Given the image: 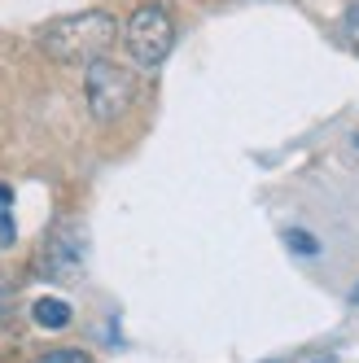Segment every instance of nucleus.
<instances>
[{
  "label": "nucleus",
  "instance_id": "nucleus-9",
  "mask_svg": "<svg viewBox=\"0 0 359 363\" xmlns=\"http://www.w3.org/2000/svg\"><path fill=\"white\" fill-rule=\"evenodd\" d=\"M289 245H294L298 254H320V245H316V237H306V232H289Z\"/></svg>",
  "mask_w": 359,
  "mask_h": 363
},
{
  "label": "nucleus",
  "instance_id": "nucleus-11",
  "mask_svg": "<svg viewBox=\"0 0 359 363\" xmlns=\"http://www.w3.org/2000/svg\"><path fill=\"white\" fill-rule=\"evenodd\" d=\"M355 298H359V289H355Z\"/></svg>",
  "mask_w": 359,
  "mask_h": 363
},
{
  "label": "nucleus",
  "instance_id": "nucleus-7",
  "mask_svg": "<svg viewBox=\"0 0 359 363\" xmlns=\"http://www.w3.org/2000/svg\"><path fill=\"white\" fill-rule=\"evenodd\" d=\"M13 237V223H9V189L0 184V241Z\"/></svg>",
  "mask_w": 359,
  "mask_h": 363
},
{
  "label": "nucleus",
  "instance_id": "nucleus-4",
  "mask_svg": "<svg viewBox=\"0 0 359 363\" xmlns=\"http://www.w3.org/2000/svg\"><path fill=\"white\" fill-rule=\"evenodd\" d=\"M44 267L53 280L70 284L74 276L84 272V241H79V228H57L44 245Z\"/></svg>",
  "mask_w": 359,
  "mask_h": 363
},
{
  "label": "nucleus",
  "instance_id": "nucleus-1",
  "mask_svg": "<svg viewBox=\"0 0 359 363\" xmlns=\"http://www.w3.org/2000/svg\"><path fill=\"white\" fill-rule=\"evenodd\" d=\"M114 35H118V22L101 9H88V13H70V18L48 22L40 31V44L48 57H57L66 66H88L114 44Z\"/></svg>",
  "mask_w": 359,
  "mask_h": 363
},
{
  "label": "nucleus",
  "instance_id": "nucleus-8",
  "mask_svg": "<svg viewBox=\"0 0 359 363\" xmlns=\"http://www.w3.org/2000/svg\"><path fill=\"white\" fill-rule=\"evenodd\" d=\"M35 363H88V359H84V350H48Z\"/></svg>",
  "mask_w": 359,
  "mask_h": 363
},
{
  "label": "nucleus",
  "instance_id": "nucleus-6",
  "mask_svg": "<svg viewBox=\"0 0 359 363\" xmlns=\"http://www.w3.org/2000/svg\"><path fill=\"white\" fill-rule=\"evenodd\" d=\"M342 35H346V44H350L355 53H359V0H355L350 9H346V18H342Z\"/></svg>",
  "mask_w": 359,
  "mask_h": 363
},
{
  "label": "nucleus",
  "instance_id": "nucleus-2",
  "mask_svg": "<svg viewBox=\"0 0 359 363\" xmlns=\"http://www.w3.org/2000/svg\"><path fill=\"white\" fill-rule=\"evenodd\" d=\"M84 96H88V114L96 123H114L118 114H127V106L136 96L132 70L118 62H106V57L88 62L84 66Z\"/></svg>",
  "mask_w": 359,
  "mask_h": 363
},
{
  "label": "nucleus",
  "instance_id": "nucleus-3",
  "mask_svg": "<svg viewBox=\"0 0 359 363\" xmlns=\"http://www.w3.org/2000/svg\"><path fill=\"white\" fill-rule=\"evenodd\" d=\"M127 53H132L140 66H162L171 44H175V22L162 5H140L132 18H127Z\"/></svg>",
  "mask_w": 359,
  "mask_h": 363
},
{
  "label": "nucleus",
  "instance_id": "nucleus-10",
  "mask_svg": "<svg viewBox=\"0 0 359 363\" xmlns=\"http://www.w3.org/2000/svg\"><path fill=\"white\" fill-rule=\"evenodd\" d=\"M316 363H333V359H316Z\"/></svg>",
  "mask_w": 359,
  "mask_h": 363
},
{
  "label": "nucleus",
  "instance_id": "nucleus-5",
  "mask_svg": "<svg viewBox=\"0 0 359 363\" xmlns=\"http://www.w3.org/2000/svg\"><path fill=\"white\" fill-rule=\"evenodd\" d=\"M31 315H35L40 328H66V324H70V306H66L62 298H40V302L31 306Z\"/></svg>",
  "mask_w": 359,
  "mask_h": 363
}]
</instances>
